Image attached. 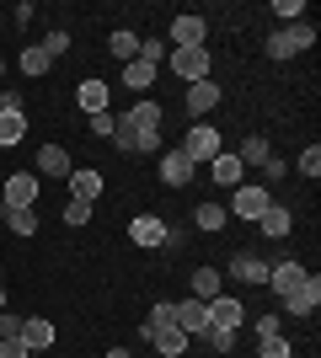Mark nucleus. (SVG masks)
<instances>
[{
    "label": "nucleus",
    "instance_id": "f257e3e1",
    "mask_svg": "<svg viewBox=\"0 0 321 358\" xmlns=\"http://www.w3.org/2000/svg\"><path fill=\"white\" fill-rule=\"evenodd\" d=\"M166 64H171V75L177 80H187V86H199V80H209V48H171L166 54Z\"/></svg>",
    "mask_w": 321,
    "mask_h": 358
},
{
    "label": "nucleus",
    "instance_id": "f03ea898",
    "mask_svg": "<svg viewBox=\"0 0 321 358\" xmlns=\"http://www.w3.org/2000/svg\"><path fill=\"white\" fill-rule=\"evenodd\" d=\"M38 171H11L6 177V193H0V209H32L38 203Z\"/></svg>",
    "mask_w": 321,
    "mask_h": 358
},
{
    "label": "nucleus",
    "instance_id": "7ed1b4c3",
    "mask_svg": "<svg viewBox=\"0 0 321 358\" xmlns=\"http://www.w3.org/2000/svg\"><path fill=\"white\" fill-rule=\"evenodd\" d=\"M113 145L129 150V155H150V150H161V134H155V129H134L129 118H118V129H113Z\"/></svg>",
    "mask_w": 321,
    "mask_h": 358
},
{
    "label": "nucleus",
    "instance_id": "20e7f679",
    "mask_svg": "<svg viewBox=\"0 0 321 358\" xmlns=\"http://www.w3.org/2000/svg\"><path fill=\"white\" fill-rule=\"evenodd\" d=\"M129 241H134V246H166L171 241V230H166V220H161V214H134V224H129Z\"/></svg>",
    "mask_w": 321,
    "mask_h": 358
},
{
    "label": "nucleus",
    "instance_id": "39448f33",
    "mask_svg": "<svg viewBox=\"0 0 321 358\" xmlns=\"http://www.w3.org/2000/svg\"><path fill=\"white\" fill-rule=\"evenodd\" d=\"M220 145H225V139L214 134L209 123H199V129H193V134L183 139V155H187L193 166H204V161H214V155H220Z\"/></svg>",
    "mask_w": 321,
    "mask_h": 358
},
{
    "label": "nucleus",
    "instance_id": "423d86ee",
    "mask_svg": "<svg viewBox=\"0 0 321 358\" xmlns=\"http://www.w3.org/2000/svg\"><path fill=\"white\" fill-rule=\"evenodd\" d=\"M268 203H273V198H268V187H236V198H230V214H236V220H252V224H257Z\"/></svg>",
    "mask_w": 321,
    "mask_h": 358
},
{
    "label": "nucleus",
    "instance_id": "0eeeda50",
    "mask_svg": "<svg viewBox=\"0 0 321 358\" xmlns=\"http://www.w3.org/2000/svg\"><path fill=\"white\" fill-rule=\"evenodd\" d=\"M316 305H321V278L306 273V284L294 294H284V315H316Z\"/></svg>",
    "mask_w": 321,
    "mask_h": 358
},
{
    "label": "nucleus",
    "instance_id": "6e6552de",
    "mask_svg": "<svg viewBox=\"0 0 321 358\" xmlns=\"http://www.w3.org/2000/svg\"><path fill=\"white\" fill-rule=\"evenodd\" d=\"M246 321V305L236 294H220V299H209V327H220V331H236Z\"/></svg>",
    "mask_w": 321,
    "mask_h": 358
},
{
    "label": "nucleus",
    "instance_id": "1a4fd4ad",
    "mask_svg": "<svg viewBox=\"0 0 321 358\" xmlns=\"http://www.w3.org/2000/svg\"><path fill=\"white\" fill-rule=\"evenodd\" d=\"M204 16H171V43L166 48H204Z\"/></svg>",
    "mask_w": 321,
    "mask_h": 358
},
{
    "label": "nucleus",
    "instance_id": "9d476101",
    "mask_svg": "<svg viewBox=\"0 0 321 358\" xmlns=\"http://www.w3.org/2000/svg\"><path fill=\"white\" fill-rule=\"evenodd\" d=\"M22 343H27V353H43V348H54V321H43V315H22V331H16Z\"/></svg>",
    "mask_w": 321,
    "mask_h": 358
},
{
    "label": "nucleus",
    "instance_id": "9b49d317",
    "mask_svg": "<svg viewBox=\"0 0 321 358\" xmlns=\"http://www.w3.org/2000/svg\"><path fill=\"white\" fill-rule=\"evenodd\" d=\"M193 171H199V166L187 161L183 150H166V155H161V182H166V187H187Z\"/></svg>",
    "mask_w": 321,
    "mask_h": 358
},
{
    "label": "nucleus",
    "instance_id": "f8f14e48",
    "mask_svg": "<svg viewBox=\"0 0 321 358\" xmlns=\"http://www.w3.org/2000/svg\"><path fill=\"white\" fill-rule=\"evenodd\" d=\"M177 327H183L187 337H204V331H209V305H204V299H183V305H177Z\"/></svg>",
    "mask_w": 321,
    "mask_h": 358
},
{
    "label": "nucleus",
    "instance_id": "ddd939ff",
    "mask_svg": "<svg viewBox=\"0 0 321 358\" xmlns=\"http://www.w3.org/2000/svg\"><path fill=\"white\" fill-rule=\"evenodd\" d=\"M64 182H70V198H80V203H97V198H102V171H86V166H76Z\"/></svg>",
    "mask_w": 321,
    "mask_h": 358
},
{
    "label": "nucleus",
    "instance_id": "4468645a",
    "mask_svg": "<svg viewBox=\"0 0 321 358\" xmlns=\"http://www.w3.org/2000/svg\"><path fill=\"white\" fill-rule=\"evenodd\" d=\"M214 107H220V86H214V80H199V86H187V113H193V118H209Z\"/></svg>",
    "mask_w": 321,
    "mask_h": 358
},
{
    "label": "nucleus",
    "instance_id": "2eb2a0df",
    "mask_svg": "<svg viewBox=\"0 0 321 358\" xmlns=\"http://www.w3.org/2000/svg\"><path fill=\"white\" fill-rule=\"evenodd\" d=\"M27 139V113L22 107H0V150H11Z\"/></svg>",
    "mask_w": 321,
    "mask_h": 358
},
{
    "label": "nucleus",
    "instance_id": "dca6fc26",
    "mask_svg": "<svg viewBox=\"0 0 321 358\" xmlns=\"http://www.w3.org/2000/svg\"><path fill=\"white\" fill-rule=\"evenodd\" d=\"M268 284H273L278 294H294V289L306 284V268H300V262H290V257H284V262H273V268H268Z\"/></svg>",
    "mask_w": 321,
    "mask_h": 358
},
{
    "label": "nucleus",
    "instance_id": "f3484780",
    "mask_svg": "<svg viewBox=\"0 0 321 358\" xmlns=\"http://www.w3.org/2000/svg\"><path fill=\"white\" fill-rule=\"evenodd\" d=\"M290 224H294V214L284 209V203H268V209H262V220H257V230H262L268 241H284V236H290Z\"/></svg>",
    "mask_w": 321,
    "mask_h": 358
},
{
    "label": "nucleus",
    "instance_id": "a211bd4d",
    "mask_svg": "<svg viewBox=\"0 0 321 358\" xmlns=\"http://www.w3.org/2000/svg\"><path fill=\"white\" fill-rule=\"evenodd\" d=\"M209 171H214V182H220V187H241V171H246V166L236 161V150H220V155L209 161Z\"/></svg>",
    "mask_w": 321,
    "mask_h": 358
},
{
    "label": "nucleus",
    "instance_id": "6ab92c4d",
    "mask_svg": "<svg viewBox=\"0 0 321 358\" xmlns=\"http://www.w3.org/2000/svg\"><path fill=\"white\" fill-rule=\"evenodd\" d=\"M150 343H155V353H161V358H183L193 337H187L183 327H161V331H155V337H150Z\"/></svg>",
    "mask_w": 321,
    "mask_h": 358
},
{
    "label": "nucleus",
    "instance_id": "aec40b11",
    "mask_svg": "<svg viewBox=\"0 0 321 358\" xmlns=\"http://www.w3.org/2000/svg\"><path fill=\"white\" fill-rule=\"evenodd\" d=\"M38 171H43V177H70L76 166H70L64 145H43V150H38Z\"/></svg>",
    "mask_w": 321,
    "mask_h": 358
},
{
    "label": "nucleus",
    "instance_id": "412c9836",
    "mask_svg": "<svg viewBox=\"0 0 321 358\" xmlns=\"http://www.w3.org/2000/svg\"><path fill=\"white\" fill-rule=\"evenodd\" d=\"M123 86L134 91V96H145V91L155 86V64H145V59H129V64H123Z\"/></svg>",
    "mask_w": 321,
    "mask_h": 358
},
{
    "label": "nucleus",
    "instance_id": "4be33fe9",
    "mask_svg": "<svg viewBox=\"0 0 321 358\" xmlns=\"http://www.w3.org/2000/svg\"><path fill=\"white\" fill-rule=\"evenodd\" d=\"M230 278H241V284H268V262H262V257H236V262H230Z\"/></svg>",
    "mask_w": 321,
    "mask_h": 358
},
{
    "label": "nucleus",
    "instance_id": "5701e85b",
    "mask_svg": "<svg viewBox=\"0 0 321 358\" xmlns=\"http://www.w3.org/2000/svg\"><path fill=\"white\" fill-rule=\"evenodd\" d=\"M220 294H225V278H220L214 268H199V273H193V299H204V305H209V299H220Z\"/></svg>",
    "mask_w": 321,
    "mask_h": 358
},
{
    "label": "nucleus",
    "instance_id": "b1692460",
    "mask_svg": "<svg viewBox=\"0 0 321 358\" xmlns=\"http://www.w3.org/2000/svg\"><path fill=\"white\" fill-rule=\"evenodd\" d=\"M161 327H177V299H161V305H155V310H150V321L139 327V337L150 343V337H155V331H161Z\"/></svg>",
    "mask_w": 321,
    "mask_h": 358
},
{
    "label": "nucleus",
    "instance_id": "393cba45",
    "mask_svg": "<svg viewBox=\"0 0 321 358\" xmlns=\"http://www.w3.org/2000/svg\"><path fill=\"white\" fill-rule=\"evenodd\" d=\"M76 102L86 107V113H107V86H102V80H80Z\"/></svg>",
    "mask_w": 321,
    "mask_h": 358
},
{
    "label": "nucleus",
    "instance_id": "a878e982",
    "mask_svg": "<svg viewBox=\"0 0 321 358\" xmlns=\"http://www.w3.org/2000/svg\"><path fill=\"white\" fill-rule=\"evenodd\" d=\"M129 123H134V129H155V134H161V102H145V96H139L134 113H129Z\"/></svg>",
    "mask_w": 321,
    "mask_h": 358
},
{
    "label": "nucleus",
    "instance_id": "bb28decb",
    "mask_svg": "<svg viewBox=\"0 0 321 358\" xmlns=\"http://www.w3.org/2000/svg\"><path fill=\"white\" fill-rule=\"evenodd\" d=\"M16 64H22V75H48V54H43V43H32V48H22V54H16Z\"/></svg>",
    "mask_w": 321,
    "mask_h": 358
},
{
    "label": "nucleus",
    "instance_id": "cd10ccee",
    "mask_svg": "<svg viewBox=\"0 0 321 358\" xmlns=\"http://www.w3.org/2000/svg\"><path fill=\"white\" fill-rule=\"evenodd\" d=\"M193 224H199V230H225V203H199V209H193Z\"/></svg>",
    "mask_w": 321,
    "mask_h": 358
},
{
    "label": "nucleus",
    "instance_id": "c85d7f7f",
    "mask_svg": "<svg viewBox=\"0 0 321 358\" xmlns=\"http://www.w3.org/2000/svg\"><path fill=\"white\" fill-rule=\"evenodd\" d=\"M6 224H11V236H38V214L32 209H6Z\"/></svg>",
    "mask_w": 321,
    "mask_h": 358
},
{
    "label": "nucleus",
    "instance_id": "c756f323",
    "mask_svg": "<svg viewBox=\"0 0 321 358\" xmlns=\"http://www.w3.org/2000/svg\"><path fill=\"white\" fill-rule=\"evenodd\" d=\"M107 48H113V54H118L123 64H129V59H139V38H134V32H113V38H107Z\"/></svg>",
    "mask_w": 321,
    "mask_h": 358
},
{
    "label": "nucleus",
    "instance_id": "7c9ffc66",
    "mask_svg": "<svg viewBox=\"0 0 321 358\" xmlns=\"http://www.w3.org/2000/svg\"><path fill=\"white\" fill-rule=\"evenodd\" d=\"M268 155H273V150H268V139H246V145L236 150V161H241V166H262Z\"/></svg>",
    "mask_w": 321,
    "mask_h": 358
},
{
    "label": "nucleus",
    "instance_id": "2f4dec72",
    "mask_svg": "<svg viewBox=\"0 0 321 358\" xmlns=\"http://www.w3.org/2000/svg\"><path fill=\"white\" fill-rule=\"evenodd\" d=\"M284 32H290V43H294V54H306V48L316 43V22H290V27H284Z\"/></svg>",
    "mask_w": 321,
    "mask_h": 358
},
{
    "label": "nucleus",
    "instance_id": "473e14b6",
    "mask_svg": "<svg viewBox=\"0 0 321 358\" xmlns=\"http://www.w3.org/2000/svg\"><path fill=\"white\" fill-rule=\"evenodd\" d=\"M171 48H166V38H145V43H139V59L145 64H155V70H161V59H166Z\"/></svg>",
    "mask_w": 321,
    "mask_h": 358
},
{
    "label": "nucleus",
    "instance_id": "72a5a7b5",
    "mask_svg": "<svg viewBox=\"0 0 321 358\" xmlns=\"http://www.w3.org/2000/svg\"><path fill=\"white\" fill-rule=\"evenodd\" d=\"M268 59H294V43H290V32H284V27L268 38Z\"/></svg>",
    "mask_w": 321,
    "mask_h": 358
},
{
    "label": "nucleus",
    "instance_id": "f704fd0d",
    "mask_svg": "<svg viewBox=\"0 0 321 358\" xmlns=\"http://www.w3.org/2000/svg\"><path fill=\"white\" fill-rule=\"evenodd\" d=\"M300 171H306L311 182L321 177V145H306V150H300Z\"/></svg>",
    "mask_w": 321,
    "mask_h": 358
},
{
    "label": "nucleus",
    "instance_id": "c9c22d12",
    "mask_svg": "<svg viewBox=\"0 0 321 358\" xmlns=\"http://www.w3.org/2000/svg\"><path fill=\"white\" fill-rule=\"evenodd\" d=\"M64 48H70V32H64V27H54V32L43 38V54H48V59H59Z\"/></svg>",
    "mask_w": 321,
    "mask_h": 358
},
{
    "label": "nucleus",
    "instance_id": "e433bc0d",
    "mask_svg": "<svg viewBox=\"0 0 321 358\" xmlns=\"http://www.w3.org/2000/svg\"><path fill=\"white\" fill-rule=\"evenodd\" d=\"M300 11H306L300 0H273V16L284 22V27H290V22H300Z\"/></svg>",
    "mask_w": 321,
    "mask_h": 358
},
{
    "label": "nucleus",
    "instance_id": "4c0bfd02",
    "mask_svg": "<svg viewBox=\"0 0 321 358\" xmlns=\"http://www.w3.org/2000/svg\"><path fill=\"white\" fill-rule=\"evenodd\" d=\"M86 220H92V203L70 198V203H64V224H86Z\"/></svg>",
    "mask_w": 321,
    "mask_h": 358
},
{
    "label": "nucleus",
    "instance_id": "58836bf2",
    "mask_svg": "<svg viewBox=\"0 0 321 358\" xmlns=\"http://www.w3.org/2000/svg\"><path fill=\"white\" fill-rule=\"evenodd\" d=\"M262 337H284V315H257V343Z\"/></svg>",
    "mask_w": 321,
    "mask_h": 358
},
{
    "label": "nucleus",
    "instance_id": "ea45409f",
    "mask_svg": "<svg viewBox=\"0 0 321 358\" xmlns=\"http://www.w3.org/2000/svg\"><path fill=\"white\" fill-rule=\"evenodd\" d=\"M204 337H209V348H214V353H230V348H236V331H220V327H209Z\"/></svg>",
    "mask_w": 321,
    "mask_h": 358
},
{
    "label": "nucleus",
    "instance_id": "a19ab883",
    "mask_svg": "<svg viewBox=\"0 0 321 358\" xmlns=\"http://www.w3.org/2000/svg\"><path fill=\"white\" fill-rule=\"evenodd\" d=\"M113 129H118V118H113V113H92V134H97V139H113Z\"/></svg>",
    "mask_w": 321,
    "mask_h": 358
},
{
    "label": "nucleus",
    "instance_id": "79ce46f5",
    "mask_svg": "<svg viewBox=\"0 0 321 358\" xmlns=\"http://www.w3.org/2000/svg\"><path fill=\"white\" fill-rule=\"evenodd\" d=\"M0 358H32L22 337H0Z\"/></svg>",
    "mask_w": 321,
    "mask_h": 358
},
{
    "label": "nucleus",
    "instance_id": "37998d69",
    "mask_svg": "<svg viewBox=\"0 0 321 358\" xmlns=\"http://www.w3.org/2000/svg\"><path fill=\"white\" fill-rule=\"evenodd\" d=\"M284 171H290V161H284V155H268V161H262V177H268V182H278Z\"/></svg>",
    "mask_w": 321,
    "mask_h": 358
},
{
    "label": "nucleus",
    "instance_id": "c03bdc74",
    "mask_svg": "<svg viewBox=\"0 0 321 358\" xmlns=\"http://www.w3.org/2000/svg\"><path fill=\"white\" fill-rule=\"evenodd\" d=\"M262 358H290V343L284 337H262Z\"/></svg>",
    "mask_w": 321,
    "mask_h": 358
},
{
    "label": "nucleus",
    "instance_id": "a18cd8bd",
    "mask_svg": "<svg viewBox=\"0 0 321 358\" xmlns=\"http://www.w3.org/2000/svg\"><path fill=\"white\" fill-rule=\"evenodd\" d=\"M22 331V315H11V310H0V337H16Z\"/></svg>",
    "mask_w": 321,
    "mask_h": 358
},
{
    "label": "nucleus",
    "instance_id": "49530a36",
    "mask_svg": "<svg viewBox=\"0 0 321 358\" xmlns=\"http://www.w3.org/2000/svg\"><path fill=\"white\" fill-rule=\"evenodd\" d=\"M107 358H134V353H129V348H113V353H107Z\"/></svg>",
    "mask_w": 321,
    "mask_h": 358
},
{
    "label": "nucleus",
    "instance_id": "de8ad7c7",
    "mask_svg": "<svg viewBox=\"0 0 321 358\" xmlns=\"http://www.w3.org/2000/svg\"><path fill=\"white\" fill-rule=\"evenodd\" d=\"M0 310H6V289H0Z\"/></svg>",
    "mask_w": 321,
    "mask_h": 358
},
{
    "label": "nucleus",
    "instance_id": "09e8293b",
    "mask_svg": "<svg viewBox=\"0 0 321 358\" xmlns=\"http://www.w3.org/2000/svg\"><path fill=\"white\" fill-rule=\"evenodd\" d=\"M0 75H6V59H0Z\"/></svg>",
    "mask_w": 321,
    "mask_h": 358
}]
</instances>
